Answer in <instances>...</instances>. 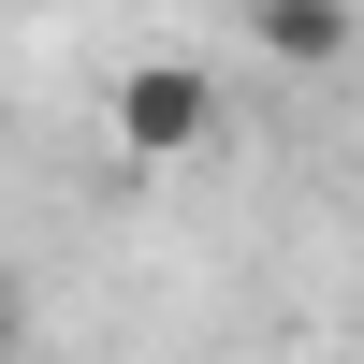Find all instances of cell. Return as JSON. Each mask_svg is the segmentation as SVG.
Segmentation results:
<instances>
[{
    "instance_id": "3957f363",
    "label": "cell",
    "mask_w": 364,
    "mask_h": 364,
    "mask_svg": "<svg viewBox=\"0 0 364 364\" xmlns=\"http://www.w3.org/2000/svg\"><path fill=\"white\" fill-rule=\"evenodd\" d=\"M0 350H15V277H0Z\"/></svg>"
},
{
    "instance_id": "6da1fadb",
    "label": "cell",
    "mask_w": 364,
    "mask_h": 364,
    "mask_svg": "<svg viewBox=\"0 0 364 364\" xmlns=\"http://www.w3.org/2000/svg\"><path fill=\"white\" fill-rule=\"evenodd\" d=\"M102 132H117V161H204L219 146V87H204V58H132V73L102 87Z\"/></svg>"
},
{
    "instance_id": "7a4b0ae2",
    "label": "cell",
    "mask_w": 364,
    "mask_h": 364,
    "mask_svg": "<svg viewBox=\"0 0 364 364\" xmlns=\"http://www.w3.org/2000/svg\"><path fill=\"white\" fill-rule=\"evenodd\" d=\"M248 29H262V58H291V73H321V58H350V0H248Z\"/></svg>"
}]
</instances>
